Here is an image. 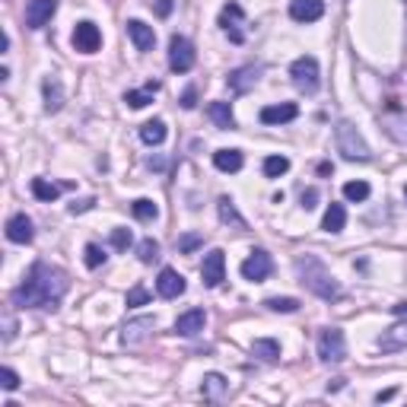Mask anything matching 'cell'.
<instances>
[{"label": "cell", "instance_id": "1", "mask_svg": "<svg viewBox=\"0 0 407 407\" xmlns=\"http://www.w3.org/2000/svg\"><path fill=\"white\" fill-rule=\"evenodd\" d=\"M67 286H70V280L61 267L38 261V264H32L29 277L13 290V302H16L19 309H57V302L64 299Z\"/></svg>", "mask_w": 407, "mask_h": 407}, {"label": "cell", "instance_id": "2", "mask_svg": "<svg viewBox=\"0 0 407 407\" xmlns=\"http://www.w3.org/2000/svg\"><path fill=\"white\" fill-rule=\"evenodd\" d=\"M296 273H299V280H302V286L309 293H315V296H322V299H341V293H343L341 283L331 277V271L318 258H312V254L299 258Z\"/></svg>", "mask_w": 407, "mask_h": 407}, {"label": "cell", "instance_id": "3", "mask_svg": "<svg viewBox=\"0 0 407 407\" xmlns=\"http://www.w3.org/2000/svg\"><path fill=\"white\" fill-rule=\"evenodd\" d=\"M334 143H337V153H341L343 159H350V163H369V159H372L369 143L362 140V134L356 131L350 121H341V124L334 127Z\"/></svg>", "mask_w": 407, "mask_h": 407}, {"label": "cell", "instance_id": "4", "mask_svg": "<svg viewBox=\"0 0 407 407\" xmlns=\"http://www.w3.org/2000/svg\"><path fill=\"white\" fill-rule=\"evenodd\" d=\"M290 76H293V83H296V89L299 93H315L318 89V61L312 54H302V57H296L293 61V67H290Z\"/></svg>", "mask_w": 407, "mask_h": 407}, {"label": "cell", "instance_id": "5", "mask_svg": "<svg viewBox=\"0 0 407 407\" xmlns=\"http://www.w3.org/2000/svg\"><path fill=\"white\" fill-rule=\"evenodd\" d=\"M343 356H347L343 331H337V328L318 331V360H322V362H341Z\"/></svg>", "mask_w": 407, "mask_h": 407}, {"label": "cell", "instance_id": "6", "mask_svg": "<svg viewBox=\"0 0 407 407\" xmlns=\"http://www.w3.org/2000/svg\"><path fill=\"white\" fill-rule=\"evenodd\" d=\"M169 67L175 73H188L194 67V45L188 42L184 35H172L169 42Z\"/></svg>", "mask_w": 407, "mask_h": 407}, {"label": "cell", "instance_id": "7", "mask_svg": "<svg viewBox=\"0 0 407 407\" xmlns=\"http://www.w3.org/2000/svg\"><path fill=\"white\" fill-rule=\"evenodd\" d=\"M153 331H156V318H150V315L131 318V322L121 328V343H124V347H140V343L150 341Z\"/></svg>", "mask_w": 407, "mask_h": 407}, {"label": "cell", "instance_id": "8", "mask_svg": "<svg viewBox=\"0 0 407 407\" xmlns=\"http://www.w3.org/2000/svg\"><path fill=\"white\" fill-rule=\"evenodd\" d=\"M271 271H273V261H271V254H267L264 248H254V252L242 261V277L252 280V283L267 280V277H271Z\"/></svg>", "mask_w": 407, "mask_h": 407}, {"label": "cell", "instance_id": "9", "mask_svg": "<svg viewBox=\"0 0 407 407\" xmlns=\"http://www.w3.org/2000/svg\"><path fill=\"white\" fill-rule=\"evenodd\" d=\"M201 277H204V286H220L223 280H226V254L220 252V248H213V252L204 254V264H201Z\"/></svg>", "mask_w": 407, "mask_h": 407}, {"label": "cell", "instance_id": "10", "mask_svg": "<svg viewBox=\"0 0 407 407\" xmlns=\"http://www.w3.org/2000/svg\"><path fill=\"white\" fill-rule=\"evenodd\" d=\"M73 48L83 51V54H95V51L102 48V32H99V25L89 23V19L76 23V29H73Z\"/></svg>", "mask_w": 407, "mask_h": 407}, {"label": "cell", "instance_id": "11", "mask_svg": "<svg viewBox=\"0 0 407 407\" xmlns=\"http://www.w3.org/2000/svg\"><path fill=\"white\" fill-rule=\"evenodd\" d=\"M382 127L394 143H407V108L391 105V112L382 114Z\"/></svg>", "mask_w": 407, "mask_h": 407}, {"label": "cell", "instance_id": "12", "mask_svg": "<svg viewBox=\"0 0 407 407\" xmlns=\"http://www.w3.org/2000/svg\"><path fill=\"white\" fill-rule=\"evenodd\" d=\"M54 13H57V0H29V6H25V25L29 29H42L45 23H51Z\"/></svg>", "mask_w": 407, "mask_h": 407}, {"label": "cell", "instance_id": "13", "mask_svg": "<svg viewBox=\"0 0 407 407\" xmlns=\"http://www.w3.org/2000/svg\"><path fill=\"white\" fill-rule=\"evenodd\" d=\"M156 290L163 299H178L184 293V277L178 271H172V267H163L156 280Z\"/></svg>", "mask_w": 407, "mask_h": 407}, {"label": "cell", "instance_id": "14", "mask_svg": "<svg viewBox=\"0 0 407 407\" xmlns=\"http://www.w3.org/2000/svg\"><path fill=\"white\" fill-rule=\"evenodd\" d=\"M239 23H242V6H239V4H226V6H223L220 25H223V29H226L229 42H235V45H242V42H245V32L239 29Z\"/></svg>", "mask_w": 407, "mask_h": 407}, {"label": "cell", "instance_id": "15", "mask_svg": "<svg viewBox=\"0 0 407 407\" xmlns=\"http://www.w3.org/2000/svg\"><path fill=\"white\" fill-rule=\"evenodd\" d=\"M404 347H407V322H398L388 331H382V337H379L382 353H398V350H404Z\"/></svg>", "mask_w": 407, "mask_h": 407}, {"label": "cell", "instance_id": "16", "mask_svg": "<svg viewBox=\"0 0 407 407\" xmlns=\"http://www.w3.org/2000/svg\"><path fill=\"white\" fill-rule=\"evenodd\" d=\"M290 16L296 19V23H318V19L324 16V4L322 0H293Z\"/></svg>", "mask_w": 407, "mask_h": 407}, {"label": "cell", "instance_id": "17", "mask_svg": "<svg viewBox=\"0 0 407 407\" xmlns=\"http://www.w3.org/2000/svg\"><path fill=\"white\" fill-rule=\"evenodd\" d=\"M204 324H207V315H204V309H188L184 315L175 318V334L182 337H194L204 331Z\"/></svg>", "mask_w": 407, "mask_h": 407}, {"label": "cell", "instance_id": "18", "mask_svg": "<svg viewBox=\"0 0 407 407\" xmlns=\"http://www.w3.org/2000/svg\"><path fill=\"white\" fill-rule=\"evenodd\" d=\"M32 220L25 213H16V216H10L6 220V239L10 242H16V245H29L32 242Z\"/></svg>", "mask_w": 407, "mask_h": 407}, {"label": "cell", "instance_id": "19", "mask_svg": "<svg viewBox=\"0 0 407 407\" xmlns=\"http://www.w3.org/2000/svg\"><path fill=\"white\" fill-rule=\"evenodd\" d=\"M127 35H131V42L137 45V51H153V45H156L153 25L140 23V19H131V23H127Z\"/></svg>", "mask_w": 407, "mask_h": 407}, {"label": "cell", "instance_id": "20", "mask_svg": "<svg viewBox=\"0 0 407 407\" xmlns=\"http://www.w3.org/2000/svg\"><path fill=\"white\" fill-rule=\"evenodd\" d=\"M296 114H299V108L293 105V102H280V105L261 108V121H264V124H286V121H293Z\"/></svg>", "mask_w": 407, "mask_h": 407}, {"label": "cell", "instance_id": "21", "mask_svg": "<svg viewBox=\"0 0 407 407\" xmlns=\"http://www.w3.org/2000/svg\"><path fill=\"white\" fill-rule=\"evenodd\" d=\"M258 73H261V70L254 67V64L232 70V73H229V89H232V93H248V89L258 83Z\"/></svg>", "mask_w": 407, "mask_h": 407}, {"label": "cell", "instance_id": "22", "mask_svg": "<svg viewBox=\"0 0 407 407\" xmlns=\"http://www.w3.org/2000/svg\"><path fill=\"white\" fill-rule=\"evenodd\" d=\"M226 388H229V382L223 379L220 372H207V375H204V382H201V394L207 401H220L223 394H226Z\"/></svg>", "mask_w": 407, "mask_h": 407}, {"label": "cell", "instance_id": "23", "mask_svg": "<svg viewBox=\"0 0 407 407\" xmlns=\"http://www.w3.org/2000/svg\"><path fill=\"white\" fill-rule=\"evenodd\" d=\"M207 114L213 118V124L220 127V131H232V127H235V118H232V108H229V102H210Z\"/></svg>", "mask_w": 407, "mask_h": 407}, {"label": "cell", "instance_id": "24", "mask_svg": "<svg viewBox=\"0 0 407 407\" xmlns=\"http://www.w3.org/2000/svg\"><path fill=\"white\" fill-rule=\"evenodd\" d=\"M42 89H45V108H48V112H57V108L64 105V89H61V80H57V76H45Z\"/></svg>", "mask_w": 407, "mask_h": 407}, {"label": "cell", "instance_id": "25", "mask_svg": "<svg viewBox=\"0 0 407 407\" xmlns=\"http://www.w3.org/2000/svg\"><path fill=\"white\" fill-rule=\"evenodd\" d=\"M343 226H347V210H343V204H331V207L324 210L322 229L324 232H341Z\"/></svg>", "mask_w": 407, "mask_h": 407}, {"label": "cell", "instance_id": "26", "mask_svg": "<svg viewBox=\"0 0 407 407\" xmlns=\"http://www.w3.org/2000/svg\"><path fill=\"white\" fill-rule=\"evenodd\" d=\"M216 207H220V220L226 223V226H232V229H245V216L239 213V210H235V204L229 201V197H220V201H216Z\"/></svg>", "mask_w": 407, "mask_h": 407}, {"label": "cell", "instance_id": "27", "mask_svg": "<svg viewBox=\"0 0 407 407\" xmlns=\"http://www.w3.org/2000/svg\"><path fill=\"white\" fill-rule=\"evenodd\" d=\"M242 163H245V159H242L239 150H216L213 153V165L220 172H239Z\"/></svg>", "mask_w": 407, "mask_h": 407}, {"label": "cell", "instance_id": "28", "mask_svg": "<svg viewBox=\"0 0 407 407\" xmlns=\"http://www.w3.org/2000/svg\"><path fill=\"white\" fill-rule=\"evenodd\" d=\"M140 140H143L146 146H159L165 140V124L159 118H153V121H146L143 127H140Z\"/></svg>", "mask_w": 407, "mask_h": 407}, {"label": "cell", "instance_id": "29", "mask_svg": "<svg viewBox=\"0 0 407 407\" xmlns=\"http://www.w3.org/2000/svg\"><path fill=\"white\" fill-rule=\"evenodd\" d=\"M252 353L258 356V360H264V362H277L280 360V343L271 341V337H261V341L252 343Z\"/></svg>", "mask_w": 407, "mask_h": 407}, {"label": "cell", "instance_id": "30", "mask_svg": "<svg viewBox=\"0 0 407 407\" xmlns=\"http://www.w3.org/2000/svg\"><path fill=\"white\" fill-rule=\"evenodd\" d=\"M159 89V83H146L143 89H131V93H124V102L131 108H143V105H150L153 102V93Z\"/></svg>", "mask_w": 407, "mask_h": 407}, {"label": "cell", "instance_id": "31", "mask_svg": "<svg viewBox=\"0 0 407 407\" xmlns=\"http://www.w3.org/2000/svg\"><path fill=\"white\" fill-rule=\"evenodd\" d=\"M131 213L137 216V220L150 223V220H156V216H159V207L150 201V197H137V201L131 204Z\"/></svg>", "mask_w": 407, "mask_h": 407}, {"label": "cell", "instance_id": "32", "mask_svg": "<svg viewBox=\"0 0 407 407\" xmlns=\"http://www.w3.org/2000/svg\"><path fill=\"white\" fill-rule=\"evenodd\" d=\"M32 194H35L38 201L51 204L57 194H61V188H57V184H51V182H45V178H32Z\"/></svg>", "mask_w": 407, "mask_h": 407}, {"label": "cell", "instance_id": "33", "mask_svg": "<svg viewBox=\"0 0 407 407\" xmlns=\"http://www.w3.org/2000/svg\"><path fill=\"white\" fill-rule=\"evenodd\" d=\"M286 169H290V159L286 156H267L264 159V175L267 178H280Z\"/></svg>", "mask_w": 407, "mask_h": 407}, {"label": "cell", "instance_id": "34", "mask_svg": "<svg viewBox=\"0 0 407 407\" xmlns=\"http://www.w3.org/2000/svg\"><path fill=\"white\" fill-rule=\"evenodd\" d=\"M264 305L271 312H296L299 309V299H293V296H271V299H264Z\"/></svg>", "mask_w": 407, "mask_h": 407}, {"label": "cell", "instance_id": "35", "mask_svg": "<svg viewBox=\"0 0 407 407\" xmlns=\"http://www.w3.org/2000/svg\"><path fill=\"white\" fill-rule=\"evenodd\" d=\"M343 197H347V201H353V204L366 201V197H369V184L366 182H347V184H343Z\"/></svg>", "mask_w": 407, "mask_h": 407}, {"label": "cell", "instance_id": "36", "mask_svg": "<svg viewBox=\"0 0 407 407\" xmlns=\"http://www.w3.org/2000/svg\"><path fill=\"white\" fill-rule=\"evenodd\" d=\"M137 258L143 261V264L156 261V258H159V242H156V239H143V242L137 245Z\"/></svg>", "mask_w": 407, "mask_h": 407}, {"label": "cell", "instance_id": "37", "mask_svg": "<svg viewBox=\"0 0 407 407\" xmlns=\"http://www.w3.org/2000/svg\"><path fill=\"white\" fill-rule=\"evenodd\" d=\"M105 258H108V254L102 252L95 242H89V245H86V267H93V271H95V267L105 264Z\"/></svg>", "mask_w": 407, "mask_h": 407}, {"label": "cell", "instance_id": "38", "mask_svg": "<svg viewBox=\"0 0 407 407\" xmlns=\"http://www.w3.org/2000/svg\"><path fill=\"white\" fill-rule=\"evenodd\" d=\"M197 245H204V235H197V232H188V235H182V239H178V252H194Z\"/></svg>", "mask_w": 407, "mask_h": 407}, {"label": "cell", "instance_id": "39", "mask_svg": "<svg viewBox=\"0 0 407 407\" xmlns=\"http://www.w3.org/2000/svg\"><path fill=\"white\" fill-rule=\"evenodd\" d=\"M131 242H134L131 229H112V245H114V248H121V252H124Z\"/></svg>", "mask_w": 407, "mask_h": 407}, {"label": "cell", "instance_id": "40", "mask_svg": "<svg viewBox=\"0 0 407 407\" xmlns=\"http://www.w3.org/2000/svg\"><path fill=\"white\" fill-rule=\"evenodd\" d=\"M150 302V293L143 290V286H134V290H127V305H146Z\"/></svg>", "mask_w": 407, "mask_h": 407}, {"label": "cell", "instance_id": "41", "mask_svg": "<svg viewBox=\"0 0 407 407\" xmlns=\"http://www.w3.org/2000/svg\"><path fill=\"white\" fill-rule=\"evenodd\" d=\"M4 388H6V391H16V388H19V375L13 372L10 366H4Z\"/></svg>", "mask_w": 407, "mask_h": 407}, {"label": "cell", "instance_id": "42", "mask_svg": "<svg viewBox=\"0 0 407 407\" xmlns=\"http://www.w3.org/2000/svg\"><path fill=\"white\" fill-rule=\"evenodd\" d=\"M194 105H197V89L188 86V89H184V95H182V108H194Z\"/></svg>", "mask_w": 407, "mask_h": 407}, {"label": "cell", "instance_id": "43", "mask_svg": "<svg viewBox=\"0 0 407 407\" xmlns=\"http://www.w3.org/2000/svg\"><path fill=\"white\" fill-rule=\"evenodd\" d=\"M318 204V191L315 188H309V191H302V207L305 210H312Z\"/></svg>", "mask_w": 407, "mask_h": 407}, {"label": "cell", "instance_id": "44", "mask_svg": "<svg viewBox=\"0 0 407 407\" xmlns=\"http://www.w3.org/2000/svg\"><path fill=\"white\" fill-rule=\"evenodd\" d=\"M153 6H156V13L165 19V16L172 13V6H175V4H172V0H153Z\"/></svg>", "mask_w": 407, "mask_h": 407}, {"label": "cell", "instance_id": "45", "mask_svg": "<svg viewBox=\"0 0 407 407\" xmlns=\"http://www.w3.org/2000/svg\"><path fill=\"white\" fill-rule=\"evenodd\" d=\"M93 197H86V201H80V204H70V213H83V210H89V207H93Z\"/></svg>", "mask_w": 407, "mask_h": 407}, {"label": "cell", "instance_id": "46", "mask_svg": "<svg viewBox=\"0 0 407 407\" xmlns=\"http://www.w3.org/2000/svg\"><path fill=\"white\" fill-rule=\"evenodd\" d=\"M391 312H394V315H407V302H398V305H391Z\"/></svg>", "mask_w": 407, "mask_h": 407}, {"label": "cell", "instance_id": "47", "mask_svg": "<svg viewBox=\"0 0 407 407\" xmlns=\"http://www.w3.org/2000/svg\"><path fill=\"white\" fill-rule=\"evenodd\" d=\"M388 398H394V388H388V391H382L375 401H388Z\"/></svg>", "mask_w": 407, "mask_h": 407}, {"label": "cell", "instance_id": "48", "mask_svg": "<svg viewBox=\"0 0 407 407\" xmlns=\"http://www.w3.org/2000/svg\"><path fill=\"white\" fill-rule=\"evenodd\" d=\"M404 194H407V191H404Z\"/></svg>", "mask_w": 407, "mask_h": 407}]
</instances>
